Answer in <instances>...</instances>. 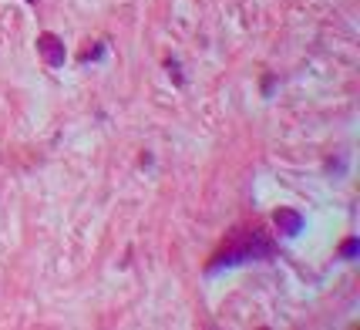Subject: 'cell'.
<instances>
[{
    "instance_id": "5",
    "label": "cell",
    "mask_w": 360,
    "mask_h": 330,
    "mask_svg": "<svg viewBox=\"0 0 360 330\" xmlns=\"http://www.w3.org/2000/svg\"><path fill=\"white\" fill-rule=\"evenodd\" d=\"M27 3H34V0H27Z\"/></svg>"
},
{
    "instance_id": "4",
    "label": "cell",
    "mask_w": 360,
    "mask_h": 330,
    "mask_svg": "<svg viewBox=\"0 0 360 330\" xmlns=\"http://www.w3.org/2000/svg\"><path fill=\"white\" fill-rule=\"evenodd\" d=\"M357 250H360V246H357V239H347V243L340 246L343 256H357Z\"/></svg>"
},
{
    "instance_id": "1",
    "label": "cell",
    "mask_w": 360,
    "mask_h": 330,
    "mask_svg": "<svg viewBox=\"0 0 360 330\" xmlns=\"http://www.w3.org/2000/svg\"><path fill=\"white\" fill-rule=\"evenodd\" d=\"M269 256H276V246H273V239L263 230H256V233L239 236L223 256H216L212 270H219V267H239V263H249V260H269Z\"/></svg>"
},
{
    "instance_id": "3",
    "label": "cell",
    "mask_w": 360,
    "mask_h": 330,
    "mask_svg": "<svg viewBox=\"0 0 360 330\" xmlns=\"http://www.w3.org/2000/svg\"><path fill=\"white\" fill-rule=\"evenodd\" d=\"M276 226H280L283 236H297L303 230V216L297 213V209H276Z\"/></svg>"
},
{
    "instance_id": "2",
    "label": "cell",
    "mask_w": 360,
    "mask_h": 330,
    "mask_svg": "<svg viewBox=\"0 0 360 330\" xmlns=\"http://www.w3.org/2000/svg\"><path fill=\"white\" fill-rule=\"evenodd\" d=\"M38 51H40V58L47 61L51 68H61L64 64V44H61V38H54V34H40L38 38Z\"/></svg>"
}]
</instances>
